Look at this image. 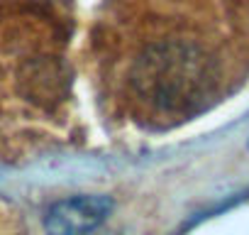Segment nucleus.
<instances>
[{
	"mask_svg": "<svg viewBox=\"0 0 249 235\" xmlns=\"http://www.w3.org/2000/svg\"><path fill=\"white\" fill-rule=\"evenodd\" d=\"M208 81V61L198 47L166 42L144 52L135 69V86L157 108L176 110L188 105Z\"/></svg>",
	"mask_w": 249,
	"mask_h": 235,
	"instance_id": "nucleus-1",
	"label": "nucleus"
},
{
	"mask_svg": "<svg viewBox=\"0 0 249 235\" xmlns=\"http://www.w3.org/2000/svg\"><path fill=\"white\" fill-rule=\"evenodd\" d=\"M112 201L107 196H69L49 206L44 213L47 235H90L110 215Z\"/></svg>",
	"mask_w": 249,
	"mask_h": 235,
	"instance_id": "nucleus-2",
	"label": "nucleus"
}]
</instances>
